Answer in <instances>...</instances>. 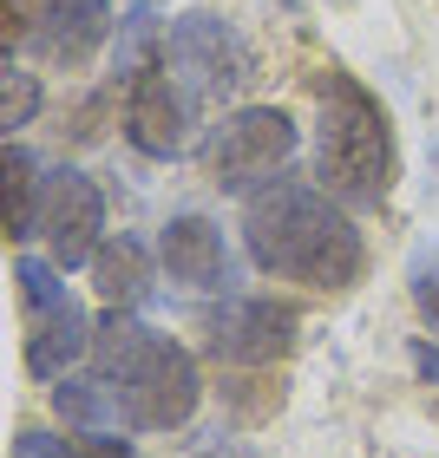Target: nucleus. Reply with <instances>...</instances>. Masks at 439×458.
Wrapping results in <instances>:
<instances>
[{
  "label": "nucleus",
  "mask_w": 439,
  "mask_h": 458,
  "mask_svg": "<svg viewBox=\"0 0 439 458\" xmlns=\"http://www.w3.org/2000/svg\"><path fill=\"white\" fill-rule=\"evenodd\" d=\"M243 249L263 276L302 288H348L367 262L354 210L334 203L322 183H296V177L263 183L243 203Z\"/></svg>",
  "instance_id": "f257e3e1"
},
{
  "label": "nucleus",
  "mask_w": 439,
  "mask_h": 458,
  "mask_svg": "<svg viewBox=\"0 0 439 458\" xmlns=\"http://www.w3.org/2000/svg\"><path fill=\"white\" fill-rule=\"evenodd\" d=\"M112 39V0H53L47 27H39V53L53 66H86V59Z\"/></svg>",
  "instance_id": "9b49d317"
},
{
  "label": "nucleus",
  "mask_w": 439,
  "mask_h": 458,
  "mask_svg": "<svg viewBox=\"0 0 439 458\" xmlns=\"http://www.w3.org/2000/svg\"><path fill=\"white\" fill-rule=\"evenodd\" d=\"M13 288L27 301V373L33 380H66L79 360H92L99 327L79 308V295L59 282L53 256H13Z\"/></svg>",
  "instance_id": "20e7f679"
},
{
  "label": "nucleus",
  "mask_w": 439,
  "mask_h": 458,
  "mask_svg": "<svg viewBox=\"0 0 439 458\" xmlns=\"http://www.w3.org/2000/svg\"><path fill=\"white\" fill-rule=\"evenodd\" d=\"M393 124L387 106L374 98L361 79L328 72L322 79V112H315V177L334 203L348 210H381L393 191Z\"/></svg>",
  "instance_id": "7ed1b4c3"
},
{
  "label": "nucleus",
  "mask_w": 439,
  "mask_h": 458,
  "mask_svg": "<svg viewBox=\"0 0 439 458\" xmlns=\"http://www.w3.org/2000/svg\"><path fill=\"white\" fill-rule=\"evenodd\" d=\"M203 335H211V353L229 360V367H269L296 341V308L243 295V301H223L217 315L203 321Z\"/></svg>",
  "instance_id": "1a4fd4ad"
},
{
  "label": "nucleus",
  "mask_w": 439,
  "mask_h": 458,
  "mask_svg": "<svg viewBox=\"0 0 439 458\" xmlns=\"http://www.w3.org/2000/svg\"><path fill=\"white\" fill-rule=\"evenodd\" d=\"M191 124H197V98L164 66H144L132 79V92H125V138H132V151L171 164L191 151Z\"/></svg>",
  "instance_id": "6e6552de"
},
{
  "label": "nucleus",
  "mask_w": 439,
  "mask_h": 458,
  "mask_svg": "<svg viewBox=\"0 0 439 458\" xmlns=\"http://www.w3.org/2000/svg\"><path fill=\"white\" fill-rule=\"evenodd\" d=\"M413 301H420L426 327L439 335V249H420V256H413Z\"/></svg>",
  "instance_id": "dca6fc26"
},
{
  "label": "nucleus",
  "mask_w": 439,
  "mask_h": 458,
  "mask_svg": "<svg viewBox=\"0 0 439 458\" xmlns=\"http://www.w3.org/2000/svg\"><path fill=\"white\" fill-rule=\"evenodd\" d=\"M33 118H39V79L7 59V72H0V131H7V144H13V131H27Z\"/></svg>",
  "instance_id": "2eb2a0df"
},
{
  "label": "nucleus",
  "mask_w": 439,
  "mask_h": 458,
  "mask_svg": "<svg viewBox=\"0 0 439 458\" xmlns=\"http://www.w3.org/2000/svg\"><path fill=\"white\" fill-rule=\"evenodd\" d=\"M53 406H59V420H66L73 432H92V439H106V432L125 426V412H118V400H112V386L99 380V373H92V380H73V373H66V380L53 386Z\"/></svg>",
  "instance_id": "4468645a"
},
{
  "label": "nucleus",
  "mask_w": 439,
  "mask_h": 458,
  "mask_svg": "<svg viewBox=\"0 0 439 458\" xmlns=\"http://www.w3.org/2000/svg\"><path fill=\"white\" fill-rule=\"evenodd\" d=\"M39 197H47V177H39L33 151L7 144L0 151V229H7V242L39 236Z\"/></svg>",
  "instance_id": "f8f14e48"
},
{
  "label": "nucleus",
  "mask_w": 439,
  "mask_h": 458,
  "mask_svg": "<svg viewBox=\"0 0 439 458\" xmlns=\"http://www.w3.org/2000/svg\"><path fill=\"white\" fill-rule=\"evenodd\" d=\"M7 458H79V452L66 439H53V432H33L27 426V432H13V452Z\"/></svg>",
  "instance_id": "f3484780"
},
{
  "label": "nucleus",
  "mask_w": 439,
  "mask_h": 458,
  "mask_svg": "<svg viewBox=\"0 0 439 458\" xmlns=\"http://www.w3.org/2000/svg\"><path fill=\"white\" fill-rule=\"evenodd\" d=\"M164 72H171L197 106H223L249 79V47L217 13H177L171 27H164Z\"/></svg>",
  "instance_id": "423d86ee"
},
{
  "label": "nucleus",
  "mask_w": 439,
  "mask_h": 458,
  "mask_svg": "<svg viewBox=\"0 0 439 458\" xmlns=\"http://www.w3.org/2000/svg\"><path fill=\"white\" fill-rule=\"evenodd\" d=\"M296 157V118L282 106H237L217 118L211 144H203V171L229 197H256L263 183H276V171Z\"/></svg>",
  "instance_id": "39448f33"
},
{
  "label": "nucleus",
  "mask_w": 439,
  "mask_h": 458,
  "mask_svg": "<svg viewBox=\"0 0 439 458\" xmlns=\"http://www.w3.org/2000/svg\"><path fill=\"white\" fill-rule=\"evenodd\" d=\"M79 458H138L125 439H92V445H79Z\"/></svg>",
  "instance_id": "a211bd4d"
},
{
  "label": "nucleus",
  "mask_w": 439,
  "mask_h": 458,
  "mask_svg": "<svg viewBox=\"0 0 439 458\" xmlns=\"http://www.w3.org/2000/svg\"><path fill=\"white\" fill-rule=\"evenodd\" d=\"M39 242L59 268H92L106 249V197L86 171H53L47 197H39Z\"/></svg>",
  "instance_id": "0eeeda50"
},
{
  "label": "nucleus",
  "mask_w": 439,
  "mask_h": 458,
  "mask_svg": "<svg viewBox=\"0 0 439 458\" xmlns=\"http://www.w3.org/2000/svg\"><path fill=\"white\" fill-rule=\"evenodd\" d=\"M92 282H99V301L106 308H138L144 301V282H151V256H144L138 236H106L92 262Z\"/></svg>",
  "instance_id": "ddd939ff"
},
{
  "label": "nucleus",
  "mask_w": 439,
  "mask_h": 458,
  "mask_svg": "<svg viewBox=\"0 0 439 458\" xmlns=\"http://www.w3.org/2000/svg\"><path fill=\"white\" fill-rule=\"evenodd\" d=\"M92 373L112 386V400L125 412V432H177L203 400L191 347H177L171 335H151L132 308H112L99 321Z\"/></svg>",
  "instance_id": "f03ea898"
},
{
  "label": "nucleus",
  "mask_w": 439,
  "mask_h": 458,
  "mask_svg": "<svg viewBox=\"0 0 439 458\" xmlns=\"http://www.w3.org/2000/svg\"><path fill=\"white\" fill-rule=\"evenodd\" d=\"M158 262H164L171 282L197 288V295H217V288L237 282V256H229L223 229L211 216H171L164 236H158Z\"/></svg>",
  "instance_id": "9d476101"
}]
</instances>
